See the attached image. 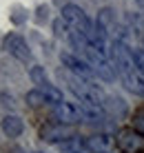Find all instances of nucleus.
Returning a JSON list of instances; mask_svg holds the SVG:
<instances>
[{"label": "nucleus", "mask_w": 144, "mask_h": 153, "mask_svg": "<svg viewBox=\"0 0 144 153\" xmlns=\"http://www.w3.org/2000/svg\"><path fill=\"white\" fill-rule=\"evenodd\" d=\"M111 62H113L120 80L124 82V87L129 89L131 93L144 98V78H142L140 69H137V65H135L133 49H129L122 40L113 42V45H111Z\"/></svg>", "instance_id": "nucleus-1"}, {"label": "nucleus", "mask_w": 144, "mask_h": 153, "mask_svg": "<svg viewBox=\"0 0 144 153\" xmlns=\"http://www.w3.org/2000/svg\"><path fill=\"white\" fill-rule=\"evenodd\" d=\"M115 146L124 153H144V133L133 126H124L115 135Z\"/></svg>", "instance_id": "nucleus-2"}, {"label": "nucleus", "mask_w": 144, "mask_h": 153, "mask_svg": "<svg viewBox=\"0 0 144 153\" xmlns=\"http://www.w3.org/2000/svg\"><path fill=\"white\" fill-rule=\"evenodd\" d=\"M60 60L71 73H76V78H82V80H89V82H91L93 78H98V73L93 71V67L89 65L87 60H82L80 56H73V53H67L65 51V53H60Z\"/></svg>", "instance_id": "nucleus-3"}, {"label": "nucleus", "mask_w": 144, "mask_h": 153, "mask_svg": "<svg viewBox=\"0 0 144 153\" xmlns=\"http://www.w3.org/2000/svg\"><path fill=\"white\" fill-rule=\"evenodd\" d=\"M2 49L7 51L9 56H13L16 60L20 62H29L31 60V51H29V45H27V40L22 36L18 33H9L2 38Z\"/></svg>", "instance_id": "nucleus-4"}, {"label": "nucleus", "mask_w": 144, "mask_h": 153, "mask_svg": "<svg viewBox=\"0 0 144 153\" xmlns=\"http://www.w3.org/2000/svg\"><path fill=\"white\" fill-rule=\"evenodd\" d=\"M53 118H56V122L73 126L82 122L84 115H82V109L78 107V102H60V104H53Z\"/></svg>", "instance_id": "nucleus-5"}, {"label": "nucleus", "mask_w": 144, "mask_h": 153, "mask_svg": "<svg viewBox=\"0 0 144 153\" xmlns=\"http://www.w3.org/2000/svg\"><path fill=\"white\" fill-rule=\"evenodd\" d=\"M40 138L47 140V142H65L69 138H73V126L69 124H62V122H51L47 126H42L40 129Z\"/></svg>", "instance_id": "nucleus-6"}, {"label": "nucleus", "mask_w": 144, "mask_h": 153, "mask_svg": "<svg viewBox=\"0 0 144 153\" xmlns=\"http://www.w3.org/2000/svg\"><path fill=\"white\" fill-rule=\"evenodd\" d=\"M95 27H98L106 38H113V42L120 40V33H118V22H115V11L113 9H102V11L98 13V22H95Z\"/></svg>", "instance_id": "nucleus-7"}, {"label": "nucleus", "mask_w": 144, "mask_h": 153, "mask_svg": "<svg viewBox=\"0 0 144 153\" xmlns=\"http://www.w3.org/2000/svg\"><path fill=\"white\" fill-rule=\"evenodd\" d=\"M115 144V138L106 133H98V135H89L87 138V146L91 153H109Z\"/></svg>", "instance_id": "nucleus-8"}, {"label": "nucleus", "mask_w": 144, "mask_h": 153, "mask_svg": "<svg viewBox=\"0 0 144 153\" xmlns=\"http://www.w3.org/2000/svg\"><path fill=\"white\" fill-rule=\"evenodd\" d=\"M0 129H2V133L7 135V138H18L24 131V122L18 115H4L2 122H0Z\"/></svg>", "instance_id": "nucleus-9"}, {"label": "nucleus", "mask_w": 144, "mask_h": 153, "mask_svg": "<svg viewBox=\"0 0 144 153\" xmlns=\"http://www.w3.org/2000/svg\"><path fill=\"white\" fill-rule=\"evenodd\" d=\"M58 149H60L62 153H91L89 146H87V138H80V135H73V138L60 142Z\"/></svg>", "instance_id": "nucleus-10"}, {"label": "nucleus", "mask_w": 144, "mask_h": 153, "mask_svg": "<svg viewBox=\"0 0 144 153\" xmlns=\"http://www.w3.org/2000/svg\"><path fill=\"white\" fill-rule=\"evenodd\" d=\"M27 102L31 104V107H42V104H51L49 98L45 96V93L40 91V89H33V91L27 93Z\"/></svg>", "instance_id": "nucleus-11"}, {"label": "nucleus", "mask_w": 144, "mask_h": 153, "mask_svg": "<svg viewBox=\"0 0 144 153\" xmlns=\"http://www.w3.org/2000/svg\"><path fill=\"white\" fill-rule=\"evenodd\" d=\"M29 78L33 80V84H38V87H45V84H49V82H47V73H45V69H42V67H31Z\"/></svg>", "instance_id": "nucleus-12"}, {"label": "nucleus", "mask_w": 144, "mask_h": 153, "mask_svg": "<svg viewBox=\"0 0 144 153\" xmlns=\"http://www.w3.org/2000/svg\"><path fill=\"white\" fill-rule=\"evenodd\" d=\"M133 124H135V129L144 133V109H137L135 115H133Z\"/></svg>", "instance_id": "nucleus-13"}, {"label": "nucleus", "mask_w": 144, "mask_h": 153, "mask_svg": "<svg viewBox=\"0 0 144 153\" xmlns=\"http://www.w3.org/2000/svg\"><path fill=\"white\" fill-rule=\"evenodd\" d=\"M133 58H135V65L144 78V49H133Z\"/></svg>", "instance_id": "nucleus-14"}, {"label": "nucleus", "mask_w": 144, "mask_h": 153, "mask_svg": "<svg viewBox=\"0 0 144 153\" xmlns=\"http://www.w3.org/2000/svg\"><path fill=\"white\" fill-rule=\"evenodd\" d=\"M135 2H137V7H140V9H144V0H135Z\"/></svg>", "instance_id": "nucleus-15"}]
</instances>
